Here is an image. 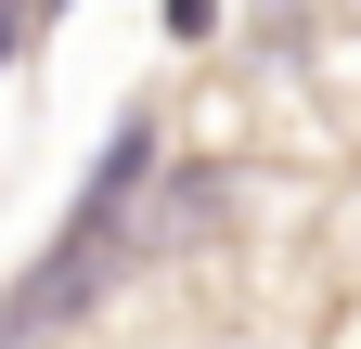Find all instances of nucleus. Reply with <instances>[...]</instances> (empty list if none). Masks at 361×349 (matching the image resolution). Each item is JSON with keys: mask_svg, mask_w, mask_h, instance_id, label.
<instances>
[]
</instances>
